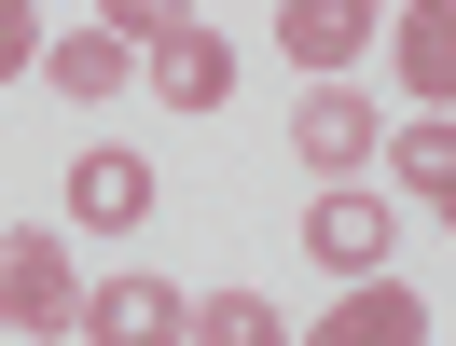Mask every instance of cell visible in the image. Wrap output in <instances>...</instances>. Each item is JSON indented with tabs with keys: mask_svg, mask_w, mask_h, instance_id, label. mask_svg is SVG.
<instances>
[{
	"mask_svg": "<svg viewBox=\"0 0 456 346\" xmlns=\"http://www.w3.org/2000/svg\"><path fill=\"white\" fill-rule=\"evenodd\" d=\"M305 250L332 263V277H387V250H401V208H387V180H318V208H305Z\"/></svg>",
	"mask_w": 456,
	"mask_h": 346,
	"instance_id": "cell-3",
	"label": "cell"
},
{
	"mask_svg": "<svg viewBox=\"0 0 456 346\" xmlns=\"http://www.w3.org/2000/svg\"><path fill=\"white\" fill-rule=\"evenodd\" d=\"M401 97H415V125H443V97H456V14L443 0L401 14Z\"/></svg>",
	"mask_w": 456,
	"mask_h": 346,
	"instance_id": "cell-10",
	"label": "cell"
},
{
	"mask_svg": "<svg viewBox=\"0 0 456 346\" xmlns=\"http://www.w3.org/2000/svg\"><path fill=\"white\" fill-rule=\"evenodd\" d=\"M373 29H387L373 0H277V56L318 70V84H346V70L373 56Z\"/></svg>",
	"mask_w": 456,
	"mask_h": 346,
	"instance_id": "cell-7",
	"label": "cell"
},
{
	"mask_svg": "<svg viewBox=\"0 0 456 346\" xmlns=\"http://www.w3.org/2000/svg\"><path fill=\"white\" fill-rule=\"evenodd\" d=\"M373 152L401 167V194H415V208H443V194H456V125H401V139H373Z\"/></svg>",
	"mask_w": 456,
	"mask_h": 346,
	"instance_id": "cell-12",
	"label": "cell"
},
{
	"mask_svg": "<svg viewBox=\"0 0 456 346\" xmlns=\"http://www.w3.org/2000/svg\"><path fill=\"white\" fill-rule=\"evenodd\" d=\"M180 346H290V318L263 305V291H194V305H180Z\"/></svg>",
	"mask_w": 456,
	"mask_h": 346,
	"instance_id": "cell-11",
	"label": "cell"
},
{
	"mask_svg": "<svg viewBox=\"0 0 456 346\" xmlns=\"http://www.w3.org/2000/svg\"><path fill=\"white\" fill-rule=\"evenodd\" d=\"M373 139H387V111H373L360 84H305V97H290V152H305L318 180H360Z\"/></svg>",
	"mask_w": 456,
	"mask_h": 346,
	"instance_id": "cell-5",
	"label": "cell"
},
{
	"mask_svg": "<svg viewBox=\"0 0 456 346\" xmlns=\"http://www.w3.org/2000/svg\"><path fill=\"white\" fill-rule=\"evenodd\" d=\"M69 222L84 235H139L152 222V167L139 152H84V167H69Z\"/></svg>",
	"mask_w": 456,
	"mask_h": 346,
	"instance_id": "cell-9",
	"label": "cell"
},
{
	"mask_svg": "<svg viewBox=\"0 0 456 346\" xmlns=\"http://www.w3.org/2000/svg\"><path fill=\"white\" fill-rule=\"evenodd\" d=\"M111 29H125V56H139V84L167 97V111H222V97H235V42L208 29V14H167V0H125Z\"/></svg>",
	"mask_w": 456,
	"mask_h": 346,
	"instance_id": "cell-1",
	"label": "cell"
},
{
	"mask_svg": "<svg viewBox=\"0 0 456 346\" xmlns=\"http://www.w3.org/2000/svg\"><path fill=\"white\" fill-rule=\"evenodd\" d=\"M180 305H194L180 277H84V318L69 333L84 346H180Z\"/></svg>",
	"mask_w": 456,
	"mask_h": 346,
	"instance_id": "cell-6",
	"label": "cell"
},
{
	"mask_svg": "<svg viewBox=\"0 0 456 346\" xmlns=\"http://www.w3.org/2000/svg\"><path fill=\"white\" fill-rule=\"evenodd\" d=\"M28 70H42V14H28V0H0V84H28Z\"/></svg>",
	"mask_w": 456,
	"mask_h": 346,
	"instance_id": "cell-13",
	"label": "cell"
},
{
	"mask_svg": "<svg viewBox=\"0 0 456 346\" xmlns=\"http://www.w3.org/2000/svg\"><path fill=\"white\" fill-rule=\"evenodd\" d=\"M42 84L56 97H111V84H139V56H125L111 14H69V29H42Z\"/></svg>",
	"mask_w": 456,
	"mask_h": 346,
	"instance_id": "cell-8",
	"label": "cell"
},
{
	"mask_svg": "<svg viewBox=\"0 0 456 346\" xmlns=\"http://www.w3.org/2000/svg\"><path fill=\"white\" fill-rule=\"evenodd\" d=\"M305 346H428V291L401 277V263H387V277H346L332 305L305 318Z\"/></svg>",
	"mask_w": 456,
	"mask_h": 346,
	"instance_id": "cell-4",
	"label": "cell"
},
{
	"mask_svg": "<svg viewBox=\"0 0 456 346\" xmlns=\"http://www.w3.org/2000/svg\"><path fill=\"white\" fill-rule=\"evenodd\" d=\"M69 318H84V263H69V235H56V222H14V235H0V333L69 346Z\"/></svg>",
	"mask_w": 456,
	"mask_h": 346,
	"instance_id": "cell-2",
	"label": "cell"
}]
</instances>
